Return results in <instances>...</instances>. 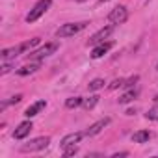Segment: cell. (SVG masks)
Masks as SVG:
<instances>
[{
	"mask_svg": "<svg viewBox=\"0 0 158 158\" xmlns=\"http://www.w3.org/2000/svg\"><path fill=\"white\" fill-rule=\"evenodd\" d=\"M88 23H67V24H61L58 30H56V37H71L78 32H82L86 28Z\"/></svg>",
	"mask_w": 158,
	"mask_h": 158,
	"instance_id": "6da1fadb",
	"label": "cell"
},
{
	"mask_svg": "<svg viewBox=\"0 0 158 158\" xmlns=\"http://www.w3.org/2000/svg\"><path fill=\"white\" fill-rule=\"evenodd\" d=\"M50 4H52V0H39V2L30 10V13L26 15V23H35V21L50 8Z\"/></svg>",
	"mask_w": 158,
	"mask_h": 158,
	"instance_id": "7a4b0ae2",
	"label": "cell"
},
{
	"mask_svg": "<svg viewBox=\"0 0 158 158\" xmlns=\"http://www.w3.org/2000/svg\"><path fill=\"white\" fill-rule=\"evenodd\" d=\"M58 50V43H47L45 47H41V48H37V50H34L32 54H28V60L30 61H39V60H43V58H47V56H50V54H54Z\"/></svg>",
	"mask_w": 158,
	"mask_h": 158,
	"instance_id": "3957f363",
	"label": "cell"
},
{
	"mask_svg": "<svg viewBox=\"0 0 158 158\" xmlns=\"http://www.w3.org/2000/svg\"><path fill=\"white\" fill-rule=\"evenodd\" d=\"M48 143H50V138L41 136V138H35V139H32V141H28V143L21 145V152H34V151H41V149H45Z\"/></svg>",
	"mask_w": 158,
	"mask_h": 158,
	"instance_id": "277c9868",
	"label": "cell"
},
{
	"mask_svg": "<svg viewBox=\"0 0 158 158\" xmlns=\"http://www.w3.org/2000/svg\"><path fill=\"white\" fill-rule=\"evenodd\" d=\"M127 17H128L127 8H125V6H117V8H114V10L110 11L108 21H110L112 24H123V23L127 21Z\"/></svg>",
	"mask_w": 158,
	"mask_h": 158,
	"instance_id": "5b68a950",
	"label": "cell"
},
{
	"mask_svg": "<svg viewBox=\"0 0 158 158\" xmlns=\"http://www.w3.org/2000/svg\"><path fill=\"white\" fill-rule=\"evenodd\" d=\"M114 32V26H106V28H101L97 34H93L91 37H89V41H88V45H99V43H102L104 39H108V35Z\"/></svg>",
	"mask_w": 158,
	"mask_h": 158,
	"instance_id": "8992f818",
	"label": "cell"
},
{
	"mask_svg": "<svg viewBox=\"0 0 158 158\" xmlns=\"http://www.w3.org/2000/svg\"><path fill=\"white\" fill-rule=\"evenodd\" d=\"M112 47H114V43H112V41H102V43H99V45H95V47H93V50H91V54H89V56H91L93 60H99V58H102V56H104Z\"/></svg>",
	"mask_w": 158,
	"mask_h": 158,
	"instance_id": "52a82bcc",
	"label": "cell"
},
{
	"mask_svg": "<svg viewBox=\"0 0 158 158\" xmlns=\"http://www.w3.org/2000/svg\"><path fill=\"white\" fill-rule=\"evenodd\" d=\"M34 128V125H32V121H23L17 128H15V132H13V138L15 139H24L28 134H30V130Z\"/></svg>",
	"mask_w": 158,
	"mask_h": 158,
	"instance_id": "ba28073f",
	"label": "cell"
},
{
	"mask_svg": "<svg viewBox=\"0 0 158 158\" xmlns=\"http://www.w3.org/2000/svg\"><path fill=\"white\" fill-rule=\"evenodd\" d=\"M82 136H84V132H71V134H67V136L61 138L60 147L65 149V147H69V145H74V143H78V141L82 139Z\"/></svg>",
	"mask_w": 158,
	"mask_h": 158,
	"instance_id": "9c48e42d",
	"label": "cell"
},
{
	"mask_svg": "<svg viewBox=\"0 0 158 158\" xmlns=\"http://www.w3.org/2000/svg\"><path fill=\"white\" fill-rule=\"evenodd\" d=\"M110 125V117H104V119H99L97 123H93L88 130H86V136H97L104 127H108Z\"/></svg>",
	"mask_w": 158,
	"mask_h": 158,
	"instance_id": "30bf717a",
	"label": "cell"
},
{
	"mask_svg": "<svg viewBox=\"0 0 158 158\" xmlns=\"http://www.w3.org/2000/svg\"><path fill=\"white\" fill-rule=\"evenodd\" d=\"M21 52H24V47H23V43L19 45V47H13V48H6V50H2V60L4 61H8V60H13V58H17Z\"/></svg>",
	"mask_w": 158,
	"mask_h": 158,
	"instance_id": "8fae6325",
	"label": "cell"
},
{
	"mask_svg": "<svg viewBox=\"0 0 158 158\" xmlns=\"http://www.w3.org/2000/svg\"><path fill=\"white\" fill-rule=\"evenodd\" d=\"M45 106H47V102H45V101H37V102L30 104V106L24 110V115H26V117H34V115H37Z\"/></svg>",
	"mask_w": 158,
	"mask_h": 158,
	"instance_id": "7c38bea8",
	"label": "cell"
},
{
	"mask_svg": "<svg viewBox=\"0 0 158 158\" xmlns=\"http://www.w3.org/2000/svg\"><path fill=\"white\" fill-rule=\"evenodd\" d=\"M151 132L149 130H138V132H134V136H132V141L134 143H145V141H149L151 139Z\"/></svg>",
	"mask_w": 158,
	"mask_h": 158,
	"instance_id": "4fadbf2b",
	"label": "cell"
},
{
	"mask_svg": "<svg viewBox=\"0 0 158 158\" xmlns=\"http://www.w3.org/2000/svg\"><path fill=\"white\" fill-rule=\"evenodd\" d=\"M37 69H39V61H35V63H30V65H24V67L17 69V74H19V76H26V74L35 73Z\"/></svg>",
	"mask_w": 158,
	"mask_h": 158,
	"instance_id": "5bb4252c",
	"label": "cell"
},
{
	"mask_svg": "<svg viewBox=\"0 0 158 158\" xmlns=\"http://www.w3.org/2000/svg\"><path fill=\"white\" fill-rule=\"evenodd\" d=\"M136 95H138V91H136V89H128L125 95H121V97H119V104H128V102H132V101L136 99Z\"/></svg>",
	"mask_w": 158,
	"mask_h": 158,
	"instance_id": "9a60e30c",
	"label": "cell"
},
{
	"mask_svg": "<svg viewBox=\"0 0 158 158\" xmlns=\"http://www.w3.org/2000/svg\"><path fill=\"white\" fill-rule=\"evenodd\" d=\"M80 104H84V99H82V97H69V99L65 101V106H67V108H78Z\"/></svg>",
	"mask_w": 158,
	"mask_h": 158,
	"instance_id": "2e32d148",
	"label": "cell"
},
{
	"mask_svg": "<svg viewBox=\"0 0 158 158\" xmlns=\"http://www.w3.org/2000/svg\"><path fill=\"white\" fill-rule=\"evenodd\" d=\"M88 88H89V91H97V89L104 88V80H102V78H95V80H91L88 84Z\"/></svg>",
	"mask_w": 158,
	"mask_h": 158,
	"instance_id": "e0dca14e",
	"label": "cell"
},
{
	"mask_svg": "<svg viewBox=\"0 0 158 158\" xmlns=\"http://www.w3.org/2000/svg\"><path fill=\"white\" fill-rule=\"evenodd\" d=\"M99 99L101 97H97V95H91L89 99H84V108H88V110H91L97 102H99Z\"/></svg>",
	"mask_w": 158,
	"mask_h": 158,
	"instance_id": "ac0fdd59",
	"label": "cell"
},
{
	"mask_svg": "<svg viewBox=\"0 0 158 158\" xmlns=\"http://www.w3.org/2000/svg\"><path fill=\"white\" fill-rule=\"evenodd\" d=\"M145 117H147V119H151V121H158V104H156V106H152V108L145 114Z\"/></svg>",
	"mask_w": 158,
	"mask_h": 158,
	"instance_id": "d6986e66",
	"label": "cell"
},
{
	"mask_svg": "<svg viewBox=\"0 0 158 158\" xmlns=\"http://www.w3.org/2000/svg\"><path fill=\"white\" fill-rule=\"evenodd\" d=\"M138 80H139V76H138V74H134V76H130V78H128V80H125V84H123V86H125V88H128V89H132V88H134V84H136Z\"/></svg>",
	"mask_w": 158,
	"mask_h": 158,
	"instance_id": "ffe728a7",
	"label": "cell"
},
{
	"mask_svg": "<svg viewBox=\"0 0 158 158\" xmlns=\"http://www.w3.org/2000/svg\"><path fill=\"white\" fill-rule=\"evenodd\" d=\"M76 152H78V147L76 145H69V147L63 149V156H74Z\"/></svg>",
	"mask_w": 158,
	"mask_h": 158,
	"instance_id": "44dd1931",
	"label": "cell"
},
{
	"mask_svg": "<svg viewBox=\"0 0 158 158\" xmlns=\"http://www.w3.org/2000/svg\"><path fill=\"white\" fill-rule=\"evenodd\" d=\"M21 99H23V95H15V97H11L10 101H6V102H2V106H0V108H2V110H4V108H6L8 104H17V102H21Z\"/></svg>",
	"mask_w": 158,
	"mask_h": 158,
	"instance_id": "7402d4cb",
	"label": "cell"
},
{
	"mask_svg": "<svg viewBox=\"0 0 158 158\" xmlns=\"http://www.w3.org/2000/svg\"><path fill=\"white\" fill-rule=\"evenodd\" d=\"M123 84H125V80H123V78H115V80H114V82H112L108 88H110V89H117V88H121Z\"/></svg>",
	"mask_w": 158,
	"mask_h": 158,
	"instance_id": "603a6c76",
	"label": "cell"
},
{
	"mask_svg": "<svg viewBox=\"0 0 158 158\" xmlns=\"http://www.w3.org/2000/svg\"><path fill=\"white\" fill-rule=\"evenodd\" d=\"M11 67H13L11 63H6V65L2 67V71H0V73H2V74H6V73H10V71H11Z\"/></svg>",
	"mask_w": 158,
	"mask_h": 158,
	"instance_id": "cb8c5ba5",
	"label": "cell"
},
{
	"mask_svg": "<svg viewBox=\"0 0 158 158\" xmlns=\"http://www.w3.org/2000/svg\"><path fill=\"white\" fill-rule=\"evenodd\" d=\"M121 156H128V152H115L112 158H121Z\"/></svg>",
	"mask_w": 158,
	"mask_h": 158,
	"instance_id": "d4e9b609",
	"label": "cell"
},
{
	"mask_svg": "<svg viewBox=\"0 0 158 158\" xmlns=\"http://www.w3.org/2000/svg\"><path fill=\"white\" fill-rule=\"evenodd\" d=\"M154 101H156V102H158V95H156V97H154Z\"/></svg>",
	"mask_w": 158,
	"mask_h": 158,
	"instance_id": "484cf974",
	"label": "cell"
},
{
	"mask_svg": "<svg viewBox=\"0 0 158 158\" xmlns=\"http://www.w3.org/2000/svg\"><path fill=\"white\" fill-rule=\"evenodd\" d=\"M76 2H84V0H76Z\"/></svg>",
	"mask_w": 158,
	"mask_h": 158,
	"instance_id": "4316f807",
	"label": "cell"
},
{
	"mask_svg": "<svg viewBox=\"0 0 158 158\" xmlns=\"http://www.w3.org/2000/svg\"><path fill=\"white\" fill-rule=\"evenodd\" d=\"M101 2H108V0H101Z\"/></svg>",
	"mask_w": 158,
	"mask_h": 158,
	"instance_id": "83f0119b",
	"label": "cell"
},
{
	"mask_svg": "<svg viewBox=\"0 0 158 158\" xmlns=\"http://www.w3.org/2000/svg\"><path fill=\"white\" fill-rule=\"evenodd\" d=\"M156 69H158V65H156Z\"/></svg>",
	"mask_w": 158,
	"mask_h": 158,
	"instance_id": "f1b7e54d",
	"label": "cell"
}]
</instances>
